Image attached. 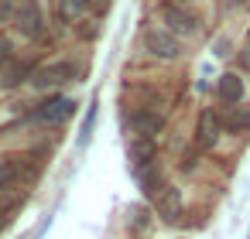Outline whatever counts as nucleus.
Masks as SVG:
<instances>
[{
    "label": "nucleus",
    "mask_w": 250,
    "mask_h": 239,
    "mask_svg": "<svg viewBox=\"0 0 250 239\" xmlns=\"http://www.w3.org/2000/svg\"><path fill=\"white\" fill-rule=\"evenodd\" d=\"M11 24L24 35V38H42L45 35V14L38 0H14L11 7Z\"/></svg>",
    "instance_id": "f257e3e1"
},
{
    "label": "nucleus",
    "mask_w": 250,
    "mask_h": 239,
    "mask_svg": "<svg viewBox=\"0 0 250 239\" xmlns=\"http://www.w3.org/2000/svg\"><path fill=\"white\" fill-rule=\"evenodd\" d=\"M38 174V164L31 157H4L0 161V191H18Z\"/></svg>",
    "instance_id": "f03ea898"
},
{
    "label": "nucleus",
    "mask_w": 250,
    "mask_h": 239,
    "mask_svg": "<svg viewBox=\"0 0 250 239\" xmlns=\"http://www.w3.org/2000/svg\"><path fill=\"white\" fill-rule=\"evenodd\" d=\"M161 18H165V24H168V31L175 38H192L202 28V21L188 11V4H171V0H168V4L161 7Z\"/></svg>",
    "instance_id": "7ed1b4c3"
},
{
    "label": "nucleus",
    "mask_w": 250,
    "mask_h": 239,
    "mask_svg": "<svg viewBox=\"0 0 250 239\" xmlns=\"http://www.w3.org/2000/svg\"><path fill=\"white\" fill-rule=\"evenodd\" d=\"M76 75H79V65L76 62H52V65H42V69L31 72V86L35 89H62Z\"/></svg>",
    "instance_id": "20e7f679"
},
{
    "label": "nucleus",
    "mask_w": 250,
    "mask_h": 239,
    "mask_svg": "<svg viewBox=\"0 0 250 239\" xmlns=\"http://www.w3.org/2000/svg\"><path fill=\"white\" fill-rule=\"evenodd\" d=\"M144 48H147L158 62H175V58L182 55L178 38H175L168 28H147V31H144Z\"/></svg>",
    "instance_id": "39448f33"
},
{
    "label": "nucleus",
    "mask_w": 250,
    "mask_h": 239,
    "mask_svg": "<svg viewBox=\"0 0 250 239\" xmlns=\"http://www.w3.org/2000/svg\"><path fill=\"white\" fill-rule=\"evenodd\" d=\"M72 113H76V103L59 92V96H48V99L31 113V120H38V123H65Z\"/></svg>",
    "instance_id": "423d86ee"
},
{
    "label": "nucleus",
    "mask_w": 250,
    "mask_h": 239,
    "mask_svg": "<svg viewBox=\"0 0 250 239\" xmlns=\"http://www.w3.org/2000/svg\"><path fill=\"white\" fill-rule=\"evenodd\" d=\"M127 127H130V133H134V137L154 140V137L165 130V116H161V113H154V110H147V106H141V110H134V113L127 116Z\"/></svg>",
    "instance_id": "0eeeda50"
},
{
    "label": "nucleus",
    "mask_w": 250,
    "mask_h": 239,
    "mask_svg": "<svg viewBox=\"0 0 250 239\" xmlns=\"http://www.w3.org/2000/svg\"><path fill=\"white\" fill-rule=\"evenodd\" d=\"M223 137V120L212 113V110H202L199 113V123H195V147L199 150H212Z\"/></svg>",
    "instance_id": "6e6552de"
},
{
    "label": "nucleus",
    "mask_w": 250,
    "mask_h": 239,
    "mask_svg": "<svg viewBox=\"0 0 250 239\" xmlns=\"http://www.w3.org/2000/svg\"><path fill=\"white\" fill-rule=\"evenodd\" d=\"M154 205H158V215H161L165 222H178V215H182V191H178V188L161 184V191H158Z\"/></svg>",
    "instance_id": "1a4fd4ad"
},
{
    "label": "nucleus",
    "mask_w": 250,
    "mask_h": 239,
    "mask_svg": "<svg viewBox=\"0 0 250 239\" xmlns=\"http://www.w3.org/2000/svg\"><path fill=\"white\" fill-rule=\"evenodd\" d=\"M31 72H35L31 62H14V58H11L4 69H0V86H4V89H18L21 82L31 79Z\"/></svg>",
    "instance_id": "9d476101"
},
{
    "label": "nucleus",
    "mask_w": 250,
    "mask_h": 239,
    "mask_svg": "<svg viewBox=\"0 0 250 239\" xmlns=\"http://www.w3.org/2000/svg\"><path fill=\"white\" fill-rule=\"evenodd\" d=\"M219 99H223L226 106H240V103H243V79H240L236 72H226V75L219 79Z\"/></svg>",
    "instance_id": "9b49d317"
},
{
    "label": "nucleus",
    "mask_w": 250,
    "mask_h": 239,
    "mask_svg": "<svg viewBox=\"0 0 250 239\" xmlns=\"http://www.w3.org/2000/svg\"><path fill=\"white\" fill-rule=\"evenodd\" d=\"M223 130H229V133H247V130H250V113L240 110V106H226Z\"/></svg>",
    "instance_id": "f8f14e48"
},
{
    "label": "nucleus",
    "mask_w": 250,
    "mask_h": 239,
    "mask_svg": "<svg viewBox=\"0 0 250 239\" xmlns=\"http://www.w3.org/2000/svg\"><path fill=\"white\" fill-rule=\"evenodd\" d=\"M11 58H14V45H11V41L4 38V41H0V69H4V65H7Z\"/></svg>",
    "instance_id": "ddd939ff"
},
{
    "label": "nucleus",
    "mask_w": 250,
    "mask_h": 239,
    "mask_svg": "<svg viewBox=\"0 0 250 239\" xmlns=\"http://www.w3.org/2000/svg\"><path fill=\"white\" fill-rule=\"evenodd\" d=\"M11 7L14 0H0V24H11Z\"/></svg>",
    "instance_id": "4468645a"
},
{
    "label": "nucleus",
    "mask_w": 250,
    "mask_h": 239,
    "mask_svg": "<svg viewBox=\"0 0 250 239\" xmlns=\"http://www.w3.org/2000/svg\"><path fill=\"white\" fill-rule=\"evenodd\" d=\"M171 4H195V0H171Z\"/></svg>",
    "instance_id": "2eb2a0df"
}]
</instances>
